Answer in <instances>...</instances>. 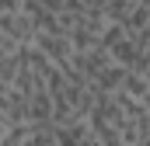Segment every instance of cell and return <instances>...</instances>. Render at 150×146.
<instances>
[{
  "instance_id": "cell-1",
  "label": "cell",
  "mask_w": 150,
  "mask_h": 146,
  "mask_svg": "<svg viewBox=\"0 0 150 146\" xmlns=\"http://www.w3.org/2000/svg\"><path fill=\"white\" fill-rule=\"evenodd\" d=\"M0 35H11V38H18V42H25V45H35L38 25H35V18L25 7L21 11H0Z\"/></svg>"
},
{
  "instance_id": "cell-2",
  "label": "cell",
  "mask_w": 150,
  "mask_h": 146,
  "mask_svg": "<svg viewBox=\"0 0 150 146\" xmlns=\"http://www.w3.org/2000/svg\"><path fill=\"white\" fill-rule=\"evenodd\" d=\"M35 45L52 59V63H59V66H67L70 59H74V38L70 35H63V32H38V38H35Z\"/></svg>"
},
{
  "instance_id": "cell-3",
  "label": "cell",
  "mask_w": 150,
  "mask_h": 146,
  "mask_svg": "<svg viewBox=\"0 0 150 146\" xmlns=\"http://www.w3.org/2000/svg\"><path fill=\"white\" fill-rule=\"evenodd\" d=\"M56 129H59V146H105L87 118L70 122V125H56Z\"/></svg>"
},
{
  "instance_id": "cell-4",
  "label": "cell",
  "mask_w": 150,
  "mask_h": 146,
  "mask_svg": "<svg viewBox=\"0 0 150 146\" xmlns=\"http://www.w3.org/2000/svg\"><path fill=\"white\" fill-rule=\"evenodd\" d=\"M122 91H126L129 98H136V101H147V98H150V73H143V70H129V73H126Z\"/></svg>"
},
{
  "instance_id": "cell-5",
  "label": "cell",
  "mask_w": 150,
  "mask_h": 146,
  "mask_svg": "<svg viewBox=\"0 0 150 146\" xmlns=\"http://www.w3.org/2000/svg\"><path fill=\"white\" fill-rule=\"evenodd\" d=\"M25 0H0V11H21Z\"/></svg>"
}]
</instances>
